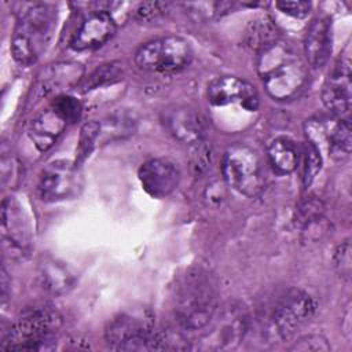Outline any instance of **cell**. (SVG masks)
<instances>
[{"mask_svg":"<svg viewBox=\"0 0 352 352\" xmlns=\"http://www.w3.org/2000/svg\"><path fill=\"white\" fill-rule=\"evenodd\" d=\"M219 290L212 272L192 265L177 278L173 290V315L183 330L206 327L217 312Z\"/></svg>","mask_w":352,"mask_h":352,"instance_id":"cell-1","label":"cell"},{"mask_svg":"<svg viewBox=\"0 0 352 352\" xmlns=\"http://www.w3.org/2000/svg\"><path fill=\"white\" fill-rule=\"evenodd\" d=\"M257 72L267 94L275 100L294 99L308 82L305 62L280 40L258 50Z\"/></svg>","mask_w":352,"mask_h":352,"instance_id":"cell-2","label":"cell"},{"mask_svg":"<svg viewBox=\"0 0 352 352\" xmlns=\"http://www.w3.org/2000/svg\"><path fill=\"white\" fill-rule=\"evenodd\" d=\"M56 7L47 3L34 4L18 19L12 37L11 54L21 66L36 63L48 48L56 29Z\"/></svg>","mask_w":352,"mask_h":352,"instance_id":"cell-3","label":"cell"},{"mask_svg":"<svg viewBox=\"0 0 352 352\" xmlns=\"http://www.w3.org/2000/svg\"><path fill=\"white\" fill-rule=\"evenodd\" d=\"M104 340L117 351L169 349L170 338L158 330L153 315L147 309H135L120 314L104 330Z\"/></svg>","mask_w":352,"mask_h":352,"instance_id":"cell-4","label":"cell"},{"mask_svg":"<svg viewBox=\"0 0 352 352\" xmlns=\"http://www.w3.org/2000/svg\"><path fill=\"white\" fill-rule=\"evenodd\" d=\"M62 326V316L51 307L26 311L10 327L1 348L7 351L47 349Z\"/></svg>","mask_w":352,"mask_h":352,"instance_id":"cell-5","label":"cell"},{"mask_svg":"<svg viewBox=\"0 0 352 352\" xmlns=\"http://www.w3.org/2000/svg\"><path fill=\"white\" fill-rule=\"evenodd\" d=\"M221 172L227 184L246 197L258 195L265 186V172L260 155L243 143L232 144L226 150Z\"/></svg>","mask_w":352,"mask_h":352,"instance_id":"cell-6","label":"cell"},{"mask_svg":"<svg viewBox=\"0 0 352 352\" xmlns=\"http://www.w3.org/2000/svg\"><path fill=\"white\" fill-rule=\"evenodd\" d=\"M318 304L311 294L300 289L286 290L275 302L271 314L274 333L283 341L292 340L315 316Z\"/></svg>","mask_w":352,"mask_h":352,"instance_id":"cell-7","label":"cell"},{"mask_svg":"<svg viewBox=\"0 0 352 352\" xmlns=\"http://www.w3.org/2000/svg\"><path fill=\"white\" fill-rule=\"evenodd\" d=\"M190 43L180 36H165L143 44L135 54L136 65L147 72H177L191 62Z\"/></svg>","mask_w":352,"mask_h":352,"instance_id":"cell-8","label":"cell"},{"mask_svg":"<svg viewBox=\"0 0 352 352\" xmlns=\"http://www.w3.org/2000/svg\"><path fill=\"white\" fill-rule=\"evenodd\" d=\"M84 188L80 166L66 160L50 162L40 173L37 194L44 202H60L77 198Z\"/></svg>","mask_w":352,"mask_h":352,"instance_id":"cell-9","label":"cell"},{"mask_svg":"<svg viewBox=\"0 0 352 352\" xmlns=\"http://www.w3.org/2000/svg\"><path fill=\"white\" fill-rule=\"evenodd\" d=\"M1 236L12 256L29 254L33 242L32 224L25 208L14 197H7L1 202Z\"/></svg>","mask_w":352,"mask_h":352,"instance_id":"cell-10","label":"cell"},{"mask_svg":"<svg viewBox=\"0 0 352 352\" xmlns=\"http://www.w3.org/2000/svg\"><path fill=\"white\" fill-rule=\"evenodd\" d=\"M248 331V316L239 307H232L220 314L213 329L199 341L198 348L228 351L236 348Z\"/></svg>","mask_w":352,"mask_h":352,"instance_id":"cell-11","label":"cell"},{"mask_svg":"<svg viewBox=\"0 0 352 352\" xmlns=\"http://www.w3.org/2000/svg\"><path fill=\"white\" fill-rule=\"evenodd\" d=\"M351 58L344 52L323 84L322 102L333 116L342 118L351 110Z\"/></svg>","mask_w":352,"mask_h":352,"instance_id":"cell-12","label":"cell"},{"mask_svg":"<svg viewBox=\"0 0 352 352\" xmlns=\"http://www.w3.org/2000/svg\"><path fill=\"white\" fill-rule=\"evenodd\" d=\"M138 175L143 190L154 198L170 195L182 177L177 164L169 158H151L143 162Z\"/></svg>","mask_w":352,"mask_h":352,"instance_id":"cell-13","label":"cell"},{"mask_svg":"<svg viewBox=\"0 0 352 352\" xmlns=\"http://www.w3.org/2000/svg\"><path fill=\"white\" fill-rule=\"evenodd\" d=\"M84 69L77 62H58L47 66L37 76L33 85L34 100L50 95H62L63 91L77 85L82 80Z\"/></svg>","mask_w":352,"mask_h":352,"instance_id":"cell-14","label":"cell"},{"mask_svg":"<svg viewBox=\"0 0 352 352\" xmlns=\"http://www.w3.org/2000/svg\"><path fill=\"white\" fill-rule=\"evenodd\" d=\"M164 125L179 142L195 146L202 142L206 131L205 118L195 109L176 106L164 113Z\"/></svg>","mask_w":352,"mask_h":352,"instance_id":"cell-15","label":"cell"},{"mask_svg":"<svg viewBox=\"0 0 352 352\" xmlns=\"http://www.w3.org/2000/svg\"><path fill=\"white\" fill-rule=\"evenodd\" d=\"M116 33V22L110 12L94 11L77 28L70 40L76 51L91 50L102 45Z\"/></svg>","mask_w":352,"mask_h":352,"instance_id":"cell-16","label":"cell"},{"mask_svg":"<svg viewBox=\"0 0 352 352\" xmlns=\"http://www.w3.org/2000/svg\"><path fill=\"white\" fill-rule=\"evenodd\" d=\"M331 21L327 16L315 18L304 37L305 59L314 69L323 67L331 54L333 33Z\"/></svg>","mask_w":352,"mask_h":352,"instance_id":"cell-17","label":"cell"},{"mask_svg":"<svg viewBox=\"0 0 352 352\" xmlns=\"http://www.w3.org/2000/svg\"><path fill=\"white\" fill-rule=\"evenodd\" d=\"M69 125L67 120L50 103L29 124L28 135L38 151H47Z\"/></svg>","mask_w":352,"mask_h":352,"instance_id":"cell-18","label":"cell"},{"mask_svg":"<svg viewBox=\"0 0 352 352\" xmlns=\"http://www.w3.org/2000/svg\"><path fill=\"white\" fill-rule=\"evenodd\" d=\"M270 165L278 175L292 173L298 165V151L296 144L283 136L272 139L267 146Z\"/></svg>","mask_w":352,"mask_h":352,"instance_id":"cell-19","label":"cell"},{"mask_svg":"<svg viewBox=\"0 0 352 352\" xmlns=\"http://www.w3.org/2000/svg\"><path fill=\"white\" fill-rule=\"evenodd\" d=\"M248 82L232 76H224L213 80L208 85V100L213 106H227L231 103H239Z\"/></svg>","mask_w":352,"mask_h":352,"instance_id":"cell-20","label":"cell"},{"mask_svg":"<svg viewBox=\"0 0 352 352\" xmlns=\"http://www.w3.org/2000/svg\"><path fill=\"white\" fill-rule=\"evenodd\" d=\"M136 121L135 118L125 113L117 111L99 121V138L98 144L109 143L118 139H125L135 133Z\"/></svg>","mask_w":352,"mask_h":352,"instance_id":"cell-21","label":"cell"},{"mask_svg":"<svg viewBox=\"0 0 352 352\" xmlns=\"http://www.w3.org/2000/svg\"><path fill=\"white\" fill-rule=\"evenodd\" d=\"M351 144L352 138L349 118L345 117L334 120L326 139V148L329 155L334 161H344L351 154Z\"/></svg>","mask_w":352,"mask_h":352,"instance_id":"cell-22","label":"cell"},{"mask_svg":"<svg viewBox=\"0 0 352 352\" xmlns=\"http://www.w3.org/2000/svg\"><path fill=\"white\" fill-rule=\"evenodd\" d=\"M40 279L43 287L55 296L66 293L74 283V278L70 271L55 260H50L41 264Z\"/></svg>","mask_w":352,"mask_h":352,"instance_id":"cell-23","label":"cell"},{"mask_svg":"<svg viewBox=\"0 0 352 352\" xmlns=\"http://www.w3.org/2000/svg\"><path fill=\"white\" fill-rule=\"evenodd\" d=\"M323 214H324V204L318 197L309 195V197H305L302 201H300L298 205L296 206L294 220L300 228H304L323 219L324 217Z\"/></svg>","mask_w":352,"mask_h":352,"instance_id":"cell-24","label":"cell"},{"mask_svg":"<svg viewBox=\"0 0 352 352\" xmlns=\"http://www.w3.org/2000/svg\"><path fill=\"white\" fill-rule=\"evenodd\" d=\"M122 76V65L120 62H111L102 65L98 67L88 78L81 81V91L87 92L91 89H95L98 87H102L109 82H114L120 80Z\"/></svg>","mask_w":352,"mask_h":352,"instance_id":"cell-25","label":"cell"},{"mask_svg":"<svg viewBox=\"0 0 352 352\" xmlns=\"http://www.w3.org/2000/svg\"><path fill=\"white\" fill-rule=\"evenodd\" d=\"M98 138H99V121H88L81 126L80 131V140L77 146V157H76V165L80 166L94 151V148L98 146Z\"/></svg>","mask_w":352,"mask_h":352,"instance_id":"cell-26","label":"cell"},{"mask_svg":"<svg viewBox=\"0 0 352 352\" xmlns=\"http://www.w3.org/2000/svg\"><path fill=\"white\" fill-rule=\"evenodd\" d=\"M322 169V155L320 150L307 140L304 147V166H302V183L304 187H309L319 170Z\"/></svg>","mask_w":352,"mask_h":352,"instance_id":"cell-27","label":"cell"},{"mask_svg":"<svg viewBox=\"0 0 352 352\" xmlns=\"http://www.w3.org/2000/svg\"><path fill=\"white\" fill-rule=\"evenodd\" d=\"M184 7L195 21H208L228 12L232 3H187Z\"/></svg>","mask_w":352,"mask_h":352,"instance_id":"cell-28","label":"cell"},{"mask_svg":"<svg viewBox=\"0 0 352 352\" xmlns=\"http://www.w3.org/2000/svg\"><path fill=\"white\" fill-rule=\"evenodd\" d=\"M51 104L67 120L69 124L78 121L81 117L82 107H81V103L74 96H70L66 94L58 95L52 99Z\"/></svg>","mask_w":352,"mask_h":352,"instance_id":"cell-29","label":"cell"},{"mask_svg":"<svg viewBox=\"0 0 352 352\" xmlns=\"http://www.w3.org/2000/svg\"><path fill=\"white\" fill-rule=\"evenodd\" d=\"M248 36H249V43L254 48H257V51L260 48L268 45L270 43L278 40L276 33L274 30V26L265 19L257 21V23H254L252 26V30L248 33Z\"/></svg>","mask_w":352,"mask_h":352,"instance_id":"cell-30","label":"cell"},{"mask_svg":"<svg viewBox=\"0 0 352 352\" xmlns=\"http://www.w3.org/2000/svg\"><path fill=\"white\" fill-rule=\"evenodd\" d=\"M292 351H315V352H324L330 351V345L327 340L318 334H309L305 337H301L294 341V344L290 346Z\"/></svg>","mask_w":352,"mask_h":352,"instance_id":"cell-31","label":"cell"},{"mask_svg":"<svg viewBox=\"0 0 352 352\" xmlns=\"http://www.w3.org/2000/svg\"><path fill=\"white\" fill-rule=\"evenodd\" d=\"M334 267L340 276H351V243L348 239L337 246L334 252Z\"/></svg>","mask_w":352,"mask_h":352,"instance_id":"cell-32","label":"cell"},{"mask_svg":"<svg viewBox=\"0 0 352 352\" xmlns=\"http://www.w3.org/2000/svg\"><path fill=\"white\" fill-rule=\"evenodd\" d=\"M166 10H168V3H160V1L142 3L136 10V16L142 21H150L164 15Z\"/></svg>","mask_w":352,"mask_h":352,"instance_id":"cell-33","label":"cell"},{"mask_svg":"<svg viewBox=\"0 0 352 352\" xmlns=\"http://www.w3.org/2000/svg\"><path fill=\"white\" fill-rule=\"evenodd\" d=\"M276 7L283 14L294 18H305L311 11L309 1H278Z\"/></svg>","mask_w":352,"mask_h":352,"instance_id":"cell-34","label":"cell"}]
</instances>
